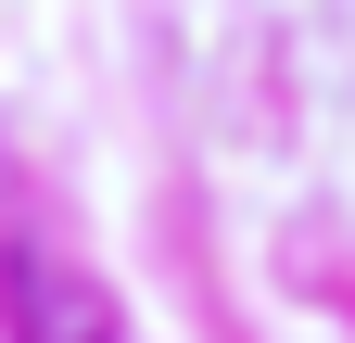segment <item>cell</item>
I'll use <instances>...</instances> for the list:
<instances>
[{
	"label": "cell",
	"instance_id": "cell-1",
	"mask_svg": "<svg viewBox=\"0 0 355 343\" xmlns=\"http://www.w3.org/2000/svg\"><path fill=\"white\" fill-rule=\"evenodd\" d=\"M13 331L26 343H140V331L114 318V292L89 280V267H51V254L13 267Z\"/></svg>",
	"mask_w": 355,
	"mask_h": 343
}]
</instances>
